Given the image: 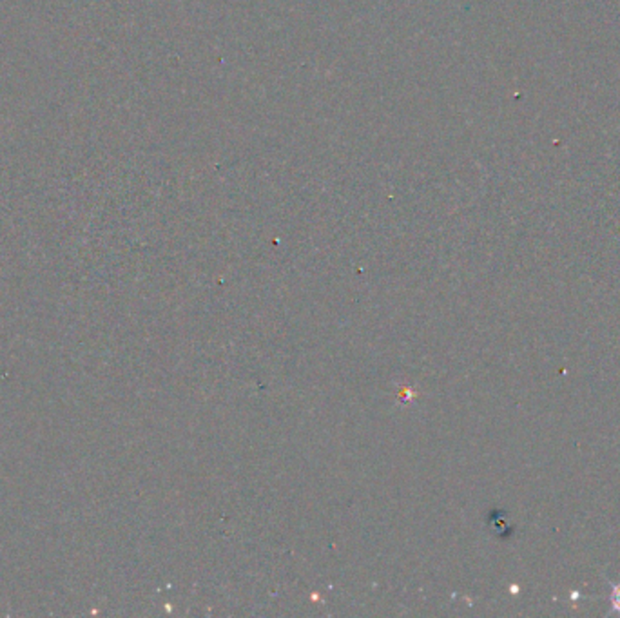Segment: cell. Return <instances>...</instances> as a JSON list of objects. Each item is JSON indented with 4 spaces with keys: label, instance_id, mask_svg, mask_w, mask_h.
Here are the masks:
<instances>
[{
    "label": "cell",
    "instance_id": "cell-1",
    "mask_svg": "<svg viewBox=\"0 0 620 618\" xmlns=\"http://www.w3.org/2000/svg\"><path fill=\"white\" fill-rule=\"evenodd\" d=\"M610 602H612V611L620 613V584H612Z\"/></svg>",
    "mask_w": 620,
    "mask_h": 618
}]
</instances>
